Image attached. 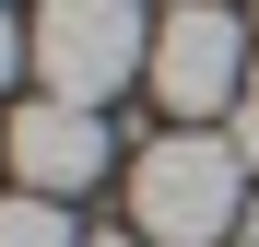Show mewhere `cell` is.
I'll list each match as a JSON object with an SVG mask.
<instances>
[{"label":"cell","mask_w":259,"mask_h":247,"mask_svg":"<svg viewBox=\"0 0 259 247\" xmlns=\"http://www.w3.org/2000/svg\"><path fill=\"white\" fill-rule=\"evenodd\" d=\"M130 235L153 247H236L247 235V153L212 130H165L130 165Z\"/></svg>","instance_id":"obj_1"},{"label":"cell","mask_w":259,"mask_h":247,"mask_svg":"<svg viewBox=\"0 0 259 247\" xmlns=\"http://www.w3.org/2000/svg\"><path fill=\"white\" fill-rule=\"evenodd\" d=\"M35 94H71V106H106L153 71V24L142 0H35Z\"/></svg>","instance_id":"obj_2"},{"label":"cell","mask_w":259,"mask_h":247,"mask_svg":"<svg viewBox=\"0 0 259 247\" xmlns=\"http://www.w3.org/2000/svg\"><path fill=\"white\" fill-rule=\"evenodd\" d=\"M247 35L259 24H236L224 0H177V12L153 24V94H165V118H212V106H247Z\"/></svg>","instance_id":"obj_3"},{"label":"cell","mask_w":259,"mask_h":247,"mask_svg":"<svg viewBox=\"0 0 259 247\" xmlns=\"http://www.w3.org/2000/svg\"><path fill=\"white\" fill-rule=\"evenodd\" d=\"M0 165H12L35 200H71V188L106 177V118L71 106V94H35V106H12V130H0Z\"/></svg>","instance_id":"obj_4"},{"label":"cell","mask_w":259,"mask_h":247,"mask_svg":"<svg viewBox=\"0 0 259 247\" xmlns=\"http://www.w3.org/2000/svg\"><path fill=\"white\" fill-rule=\"evenodd\" d=\"M0 247H82V224L59 212V200L24 188V200H0Z\"/></svg>","instance_id":"obj_5"},{"label":"cell","mask_w":259,"mask_h":247,"mask_svg":"<svg viewBox=\"0 0 259 247\" xmlns=\"http://www.w3.org/2000/svg\"><path fill=\"white\" fill-rule=\"evenodd\" d=\"M24 71H35V35H24L12 12H0V94H12V82H24Z\"/></svg>","instance_id":"obj_6"},{"label":"cell","mask_w":259,"mask_h":247,"mask_svg":"<svg viewBox=\"0 0 259 247\" xmlns=\"http://www.w3.org/2000/svg\"><path fill=\"white\" fill-rule=\"evenodd\" d=\"M236 153H247V165H259V94H247V106H236Z\"/></svg>","instance_id":"obj_7"},{"label":"cell","mask_w":259,"mask_h":247,"mask_svg":"<svg viewBox=\"0 0 259 247\" xmlns=\"http://www.w3.org/2000/svg\"><path fill=\"white\" fill-rule=\"evenodd\" d=\"M82 247H153V235H82Z\"/></svg>","instance_id":"obj_8"},{"label":"cell","mask_w":259,"mask_h":247,"mask_svg":"<svg viewBox=\"0 0 259 247\" xmlns=\"http://www.w3.org/2000/svg\"><path fill=\"white\" fill-rule=\"evenodd\" d=\"M247 94H259V35H247Z\"/></svg>","instance_id":"obj_9"},{"label":"cell","mask_w":259,"mask_h":247,"mask_svg":"<svg viewBox=\"0 0 259 247\" xmlns=\"http://www.w3.org/2000/svg\"><path fill=\"white\" fill-rule=\"evenodd\" d=\"M247 235H259V200H247Z\"/></svg>","instance_id":"obj_10"},{"label":"cell","mask_w":259,"mask_h":247,"mask_svg":"<svg viewBox=\"0 0 259 247\" xmlns=\"http://www.w3.org/2000/svg\"><path fill=\"white\" fill-rule=\"evenodd\" d=\"M236 247H259V235H236Z\"/></svg>","instance_id":"obj_11"}]
</instances>
